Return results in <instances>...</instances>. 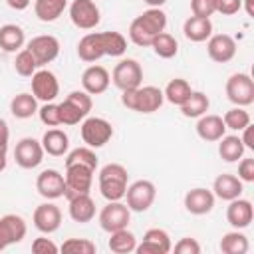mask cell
<instances>
[{"instance_id":"obj_1","label":"cell","mask_w":254,"mask_h":254,"mask_svg":"<svg viewBox=\"0 0 254 254\" xmlns=\"http://www.w3.org/2000/svg\"><path fill=\"white\" fill-rule=\"evenodd\" d=\"M167 14L161 8H149L139 14L129 26V40L139 48H149L157 34L165 32Z\"/></svg>"},{"instance_id":"obj_2","label":"cell","mask_w":254,"mask_h":254,"mask_svg":"<svg viewBox=\"0 0 254 254\" xmlns=\"http://www.w3.org/2000/svg\"><path fill=\"white\" fill-rule=\"evenodd\" d=\"M165 95L155 85H139L135 89L121 91V103L123 107L137 111V113H155L163 105Z\"/></svg>"},{"instance_id":"obj_3","label":"cell","mask_w":254,"mask_h":254,"mask_svg":"<svg viewBox=\"0 0 254 254\" xmlns=\"http://www.w3.org/2000/svg\"><path fill=\"white\" fill-rule=\"evenodd\" d=\"M99 192L105 200H121L127 190L129 173L121 163H107L99 171Z\"/></svg>"},{"instance_id":"obj_4","label":"cell","mask_w":254,"mask_h":254,"mask_svg":"<svg viewBox=\"0 0 254 254\" xmlns=\"http://www.w3.org/2000/svg\"><path fill=\"white\" fill-rule=\"evenodd\" d=\"M224 91H226L228 101L238 107H248L254 103V79L244 71L232 73L226 79Z\"/></svg>"},{"instance_id":"obj_5","label":"cell","mask_w":254,"mask_h":254,"mask_svg":"<svg viewBox=\"0 0 254 254\" xmlns=\"http://www.w3.org/2000/svg\"><path fill=\"white\" fill-rule=\"evenodd\" d=\"M123 198H127L125 204L129 206V210L145 212L153 206V202L157 198V187L147 179H139V181L127 185V190H125Z\"/></svg>"},{"instance_id":"obj_6","label":"cell","mask_w":254,"mask_h":254,"mask_svg":"<svg viewBox=\"0 0 254 254\" xmlns=\"http://www.w3.org/2000/svg\"><path fill=\"white\" fill-rule=\"evenodd\" d=\"M81 139L87 147L99 149L113 137V125L103 117H85L81 121Z\"/></svg>"},{"instance_id":"obj_7","label":"cell","mask_w":254,"mask_h":254,"mask_svg":"<svg viewBox=\"0 0 254 254\" xmlns=\"http://www.w3.org/2000/svg\"><path fill=\"white\" fill-rule=\"evenodd\" d=\"M93 169L85 167V165H65V192L64 196L69 200L77 194H85L91 190L93 185Z\"/></svg>"},{"instance_id":"obj_8","label":"cell","mask_w":254,"mask_h":254,"mask_svg":"<svg viewBox=\"0 0 254 254\" xmlns=\"http://www.w3.org/2000/svg\"><path fill=\"white\" fill-rule=\"evenodd\" d=\"M111 79H113V85L121 91L125 89H135L141 85L143 81V67L137 60L133 58H125L121 60L115 67H113V73H111Z\"/></svg>"},{"instance_id":"obj_9","label":"cell","mask_w":254,"mask_h":254,"mask_svg":"<svg viewBox=\"0 0 254 254\" xmlns=\"http://www.w3.org/2000/svg\"><path fill=\"white\" fill-rule=\"evenodd\" d=\"M131 222V210L121 200H107V204L99 212V226L105 232H115L127 228Z\"/></svg>"},{"instance_id":"obj_10","label":"cell","mask_w":254,"mask_h":254,"mask_svg":"<svg viewBox=\"0 0 254 254\" xmlns=\"http://www.w3.org/2000/svg\"><path fill=\"white\" fill-rule=\"evenodd\" d=\"M69 20L79 30H93L99 24L101 14L93 0H73L69 4Z\"/></svg>"},{"instance_id":"obj_11","label":"cell","mask_w":254,"mask_h":254,"mask_svg":"<svg viewBox=\"0 0 254 254\" xmlns=\"http://www.w3.org/2000/svg\"><path fill=\"white\" fill-rule=\"evenodd\" d=\"M28 52L34 56L38 67L40 65H46V64H52L58 56H60V40L52 34H42V36H36L28 42Z\"/></svg>"},{"instance_id":"obj_12","label":"cell","mask_w":254,"mask_h":254,"mask_svg":"<svg viewBox=\"0 0 254 254\" xmlns=\"http://www.w3.org/2000/svg\"><path fill=\"white\" fill-rule=\"evenodd\" d=\"M44 147L40 141H36L34 137H24L16 143L14 147V159L16 165L22 169H36L40 167V163L44 161Z\"/></svg>"},{"instance_id":"obj_13","label":"cell","mask_w":254,"mask_h":254,"mask_svg":"<svg viewBox=\"0 0 254 254\" xmlns=\"http://www.w3.org/2000/svg\"><path fill=\"white\" fill-rule=\"evenodd\" d=\"M32 93L38 101H54L60 95V81L50 69H36L32 75Z\"/></svg>"},{"instance_id":"obj_14","label":"cell","mask_w":254,"mask_h":254,"mask_svg":"<svg viewBox=\"0 0 254 254\" xmlns=\"http://www.w3.org/2000/svg\"><path fill=\"white\" fill-rule=\"evenodd\" d=\"M36 190L48 200H56L65 192V179L56 169H46L36 179Z\"/></svg>"},{"instance_id":"obj_15","label":"cell","mask_w":254,"mask_h":254,"mask_svg":"<svg viewBox=\"0 0 254 254\" xmlns=\"http://www.w3.org/2000/svg\"><path fill=\"white\" fill-rule=\"evenodd\" d=\"M32 220L42 234H52L62 226V210L54 202H42L36 206Z\"/></svg>"},{"instance_id":"obj_16","label":"cell","mask_w":254,"mask_h":254,"mask_svg":"<svg viewBox=\"0 0 254 254\" xmlns=\"http://www.w3.org/2000/svg\"><path fill=\"white\" fill-rule=\"evenodd\" d=\"M173 248L171 236L165 228H149L143 234V242L135 246L137 254H169Z\"/></svg>"},{"instance_id":"obj_17","label":"cell","mask_w":254,"mask_h":254,"mask_svg":"<svg viewBox=\"0 0 254 254\" xmlns=\"http://www.w3.org/2000/svg\"><path fill=\"white\" fill-rule=\"evenodd\" d=\"M208 58L216 64H226L236 56V40L228 34H212L206 42Z\"/></svg>"},{"instance_id":"obj_18","label":"cell","mask_w":254,"mask_h":254,"mask_svg":"<svg viewBox=\"0 0 254 254\" xmlns=\"http://www.w3.org/2000/svg\"><path fill=\"white\" fill-rule=\"evenodd\" d=\"M26 232L28 226L20 214H4L0 218V242L4 244V248L22 242L26 238Z\"/></svg>"},{"instance_id":"obj_19","label":"cell","mask_w":254,"mask_h":254,"mask_svg":"<svg viewBox=\"0 0 254 254\" xmlns=\"http://www.w3.org/2000/svg\"><path fill=\"white\" fill-rule=\"evenodd\" d=\"M109 83H111V75L103 65L93 64V65L85 67L81 73V87L89 95H99V93L107 91Z\"/></svg>"},{"instance_id":"obj_20","label":"cell","mask_w":254,"mask_h":254,"mask_svg":"<svg viewBox=\"0 0 254 254\" xmlns=\"http://www.w3.org/2000/svg\"><path fill=\"white\" fill-rule=\"evenodd\" d=\"M252 218H254V206H252L250 200L240 198V196L228 200V206H226V220H228V224H230L232 228L242 230V228L250 226Z\"/></svg>"},{"instance_id":"obj_21","label":"cell","mask_w":254,"mask_h":254,"mask_svg":"<svg viewBox=\"0 0 254 254\" xmlns=\"http://www.w3.org/2000/svg\"><path fill=\"white\" fill-rule=\"evenodd\" d=\"M214 200H216V196L212 194V190L196 187V189L187 190V194H185V208L190 214L202 216V214H208L214 208Z\"/></svg>"},{"instance_id":"obj_22","label":"cell","mask_w":254,"mask_h":254,"mask_svg":"<svg viewBox=\"0 0 254 254\" xmlns=\"http://www.w3.org/2000/svg\"><path fill=\"white\" fill-rule=\"evenodd\" d=\"M226 133V125L222 121L220 115H214V113H204L198 117L196 121V135L206 141V143H214L218 141L222 135Z\"/></svg>"},{"instance_id":"obj_23","label":"cell","mask_w":254,"mask_h":254,"mask_svg":"<svg viewBox=\"0 0 254 254\" xmlns=\"http://www.w3.org/2000/svg\"><path fill=\"white\" fill-rule=\"evenodd\" d=\"M244 190V183L236 177V175H230V173H222L214 179L212 183V194L220 200H232V198H238Z\"/></svg>"},{"instance_id":"obj_24","label":"cell","mask_w":254,"mask_h":254,"mask_svg":"<svg viewBox=\"0 0 254 254\" xmlns=\"http://www.w3.org/2000/svg\"><path fill=\"white\" fill-rule=\"evenodd\" d=\"M183 34L190 42H206L212 36V22L210 18H200V16H189L183 24Z\"/></svg>"},{"instance_id":"obj_25","label":"cell","mask_w":254,"mask_h":254,"mask_svg":"<svg viewBox=\"0 0 254 254\" xmlns=\"http://www.w3.org/2000/svg\"><path fill=\"white\" fill-rule=\"evenodd\" d=\"M42 147H44V153L52 155V157H64L69 149V137L65 131L58 129V127H52L44 133L42 137Z\"/></svg>"},{"instance_id":"obj_26","label":"cell","mask_w":254,"mask_h":254,"mask_svg":"<svg viewBox=\"0 0 254 254\" xmlns=\"http://www.w3.org/2000/svg\"><path fill=\"white\" fill-rule=\"evenodd\" d=\"M67 202H69V216H71L73 222L85 224V222L93 220V216H95V202L89 196V192L77 194V196L69 198Z\"/></svg>"},{"instance_id":"obj_27","label":"cell","mask_w":254,"mask_h":254,"mask_svg":"<svg viewBox=\"0 0 254 254\" xmlns=\"http://www.w3.org/2000/svg\"><path fill=\"white\" fill-rule=\"evenodd\" d=\"M77 56H79V60H83L87 64H93L105 56L99 32H89L77 42Z\"/></svg>"},{"instance_id":"obj_28","label":"cell","mask_w":254,"mask_h":254,"mask_svg":"<svg viewBox=\"0 0 254 254\" xmlns=\"http://www.w3.org/2000/svg\"><path fill=\"white\" fill-rule=\"evenodd\" d=\"M26 44V34L18 24L0 26V48L8 54H18Z\"/></svg>"},{"instance_id":"obj_29","label":"cell","mask_w":254,"mask_h":254,"mask_svg":"<svg viewBox=\"0 0 254 254\" xmlns=\"http://www.w3.org/2000/svg\"><path fill=\"white\" fill-rule=\"evenodd\" d=\"M246 147L242 145L238 135H222L218 139V155L226 163H236L238 159L244 157Z\"/></svg>"},{"instance_id":"obj_30","label":"cell","mask_w":254,"mask_h":254,"mask_svg":"<svg viewBox=\"0 0 254 254\" xmlns=\"http://www.w3.org/2000/svg\"><path fill=\"white\" fill-rule=\"evenodd\" d=\"M67 8V0H34V14L40 22L58 20Z\"/></svg>"},{"instance_id":"obj_31","label":"cell","mask_w":254,"mask_h":254,"mask_svg":"<svg viewBox=\"0 0 254 254\" xmlns=\"http://www.w3.org/2000/svg\"><path fill=\"white\" fill-rule=\"evenodd\" d=\"M10 113L16 119H30L34 113H38V99L34 93H18L10 101Z\"/></svg>"},{"instance_id":"obj_32","label":"cell","mask_w":254,"mask_h":254,"mask_svg":"<svg viewBox=\"0 0 254 254\" xmlns=\"http://www.w3.org/2000/svg\"><path fill=\"white\" fill-rule=\"evenodd\" d=\"M179 107H181V113H183L185 117L198 119L200 115H204V113L208 111L210 99H208V95L202 93V91H190V95L187 97V101H185L183 105H179Z\"/></svg>"},{"instance_id":"obj_33","label":"cell","mask_w":254,"mask_h":254,"mask_svg":"<svg viewBox=\"0 0 254 254\" xmlns=\"http://www.w3.org/2000/svg\"><path fill=\"white\" fill-rule=\"evenodd\" d=\"M109 250L115 252V254H131L135 252V246H137V238L131 230L127 228H121V230H115V232H109V242H107Z\"/></svg>"},{"instance_id":"obj_34","label":"cell","mask_w":254,"mask_h":254,"mask_svg":"<svg viewBox=\"0 0 254 254\" xmlns=\"http://www.w3.org/2000/svg\"><path fill=\"white\" fill-rule=\"evenodd\" d=\"M218 246H220V250H222L224 254H246L248 248H250L248 236H246L244 232L236 230V228L230 230V232H226V234H222Z\"/></svg>"},{"instance_id":"obj_35","label":"cell","mask_w":254,"mask_h":254,"mask_svg":"<svg viewBox=\"0 0 254 254\" xmlns=\"http://www.w3.org/2000/svg\"><path fill=\"white\" fill-rule=\"evenodd\" d=\"M190 91H192V89H190V83H189L187 79L175 77V79H171V81L167 83L163 95H165V99H167L169 103H173V105H183V103L187 101V97L190 95Z\"/></svg>"},{"instance_id":"obj_36","label":"cell","mask_w":254,"mask_h":254,"mask_svg":"<svg viewBox=\"0 0 254 254\" xmlns=\"http://www.w3.org/2000/svg\"><path fill=\"white\" fill-rule=\"evenodd\" d=\"M99 38H101V46H103L105 56L119 58V56L125 54L127 40H125L123 34H119V32H99Z\"/></svg>"},{"instance_id":"obj_37","label":"cell","mask_w":254,"mask_h":254,"mask_svg":"<svg viewBox=\"0 0 254 254\" xmlns=\"http://www.w3.org/2000/svg\"><path fill=\"white\" fill-rule=\"evenodd\" d=\"M151 48H153V52H155L159 58L171 60V58H175L177 52H179V42H177L175 36H171L169 32H161V34H157L155 40L151 42Z\"/></svg>"},{"instance_id":"obj_38","label":"cell","mask_w":254,"mask_h":254,"mask_svg":"<svg viewBox=\"0 0 254 254\" xmlns=\"http://www.w3.org/2000/svg\"><path fill=\"white\" fill-rule=\"evenodd\" d=\"M60 105V119H62V125H77L79 121H83L87 117V113L77 105L73 103L69 97H65Z\"/></svg>"},{"instance_id":"obj_39","label":"cell","mask_w":254,"mask_h":254,"mask_svg":"<svg viewBox=\"0 0 254 254\" xmlns=\"http://www.w3.org/2000/svg\"><path fill=\"white\" fill-rule=\"evenodd\" d=\"M65 165H85V167H89V169L95 171L97 169V155L87 145L85 147H77V149H73V151L67 153Z\"/></svg>"},{"instance_id":"obj_40","label":"cell","mask_w":254,"mask_h":254,"mask_svg":"<svg viewBox=\"0 0 254 254\" xmlns=\"http://www.w3.org/2000/svg\"><path fill=\"white\" fill-rule=\"evenodd\" d=\"M222 121H224L226 129H232V131H242L246 125H250V113H248L244 107L234 105L232 109H228V111L222 115Z\"/></svg>"},{"instance_id":"obj_41","label":"cell","mask_w":254,"mask_h":254,"mask_svg":"<svg viewBox=\"0 0 254 254\" xmlns=\"http://www.w3.org/2000/svg\"><path fill=\"white\" fill-rule=\"evenodd\" d=\"M14 69L18 75L22 77H32L38 69V64L34 60V56L28 52V48H22L18 54H16V60H14Z\"/></svg>"},{"instance_id":"obj_42","label":"cell","mask_w":254,"mask_h":254,"mask_svg":"<svg viewBox=\"0 0 254 254\" xmlns=\"http://www.w3.org/2000/svg\"><path fill=\"white\" fill-rule=\"evenodd\" d=\"M60 250L69 254H95V244L89 238H67Z\"/></svg>"},{"instance_id":"obj_43","label":"cell","mask_w":254,"mask_h":254,"mask_svg":"<svg viewBox=\"0 0 254 254\" xmlns=\"http://www.w3.org/2000/svg\"><path fill=\"white\" fill-rule=\"evenodd\" d=\"M38 115H40V121L48 127H58L62 125V119H60V105L54 103V101H48L44 103L40 109H38Z\"/></svg>"},{"instance_id":"obj_44","label":"cell","mask_w":254,"mask_h":254,"mask_svg":"<svg viewBox=\"0 0 254 254\" xmlns=\"http://www.w3.org/2000/svg\"><path fill=\"white\" fill-rule=\"evenodd\" d=\"M190 10L192 16L210 18L216 12V0H190Z\"/></svg>"},{"instance_id":"obj_45","label":"cell","mask_w":254,"mask_h":254,"mask_svg":"<svg viewBox=\"0 0 254 254\" xmlns=\"http://www.w3.org/2000/svg\"><path fill=\"white\" fill-rule=\"evenodd\" d=\"M32 252H34V254H56V252H60V246H58L52 238L38 236V238H34V242H32Z\"/></svg>"},{"instance_id":"obj_46","label":"cell","mask_w":254,"mask_h":254,"mask_svg":"<svg viewBox=\"0 0 254 254\" xmlns=\"http://www.w3.org/2000/svg\"><path fill=\"white\" fill-rule=\"evenodd\" d=\"M171 250H175L177 254H200V244H198L194 238L185 236V238H181V240L175 244V248H171Z\"/></svg>"},{"instance_id":"obj_47","label":"cell","mask_w":254,"mask_h":254,"mask_svg":"<svg viewBox=\"0 0 254 254\" xmlns=\"http://www.w3.org/2000/svg\"><path fill=\"white\" fill-rule=\"evenodd\" d=\"M238 179L242 183H254V159H240L238 163Z\"/></svg>"},{"instance_id":"obj_48","label":"cell","mask_w":254,"mask_h":254,"mask_svg":"<svg viewBox=\"0 0 254 254\" xmlns=\"http://www.w3.org/2000/svg\"><path fill=\"white\" fill-rule=\"evenodd\" d=\"M242 10V0H216V12L222 16H234Z\"/></svg>"},{"instance_id":"obj_49","label":"cell","mask_w":254,"mask_h":254,"mask_svg":"<svg viewBox=\"0 0 254 254\" xmlns=\"http://www.w3.org/2000/svg\"><path fill=\"white\" fill-rule=\"evenodd\" d=\"M240 141H242V145H244L246 149H254V129H252V125H246V127L242 129Z\"/></svg>"},{"instance_id":"obj_50","label":"cell","mask_w":254,"mask_h":254,"mask_svg":"<svg viewBox=\"0 0 254 254\" xmlns=\"http://www.w3.org/2000/svg\"><path fill=\"white\" fill-rule=\"evenodd\" d=\"M8 141H10V127H8V123L0 117V147H2V149H8Z\"/></svg>"},{"instance_id":"obj_51","label":"cell","mask_w":254,"mask_h":254,"mask_svg":"<svg viewBox=\"0 0 254 254\" xmlns=\"http://www.w3.org/2000/svg\"><path fill=\"white\" fill-rule=\"evenodd\" d=\"M6 4L12 8V10H26L30 4H32V0H6Z\"/></svg>"},{"instance_id":"obj_52","label":"cell","mask_w":254,"mask_h":254,"mask_svg":"<svg viewBox=\"0 0 254 254\" xmlns=\"http://www.w3.org/2000/svg\"><path fill=\"white\" fill-rule=\"evenodd\" d=\"M6 151H8V149H2V147H0V173H2V171L6 169V165H8V159H6Z\"/></svg>"},{"instance_id":"obj_53","label":"cell","mask_w":254,"mask_h":254,"mask_svg":"<svg viewBox=\"0 0 254 254\" xmlns=\"http://www.w3.org/2000/svg\"><path fill=\"white\" fill-rule=\"evenodd\" d=\"M242 8L246 10L248 16H254V6H252V0H242Z\"/></svg>"},{"instance_id":"obj_54","label":"cell","mask_w":254,"mask_h":254,"mask_svg":"<svg viewBox=\"0 0 254 254\" xmlns=\"http://www.w3.org/2000/svg\"><path fill=\"white\" fill-rule=\"evenodd\" d=\"M143 2H145L149 8H161V6H163L167 0H143Z\"/></svg>"},{"instance_id":"obj_55","label":"cell","mask_w":254,"mask_h":254,"mask_svg":"<svg viewBox=\"0 0 254 254\" xmlns=\"http://www.w3.org/2000/svg\"><path fill=\"white\" fill-rule=\"evenodd\" d=\"M2 250H4V244H2V242H0V252H2Z\"/></svg>"}]
</instances>
